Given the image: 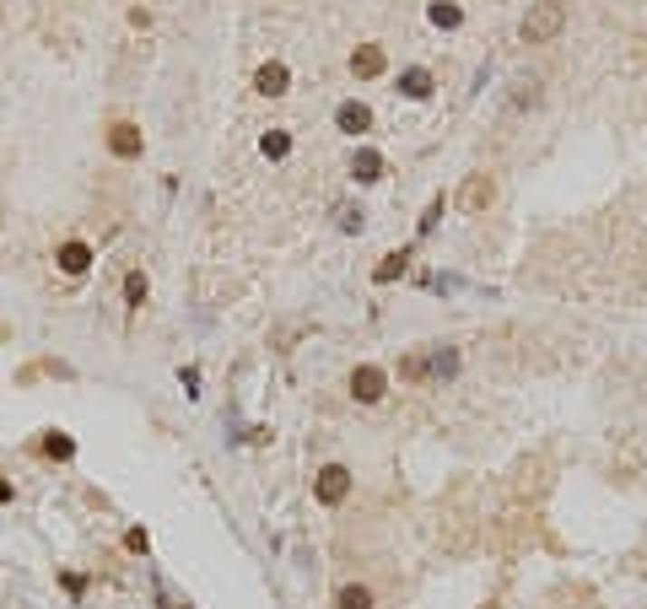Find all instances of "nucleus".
I'll use <instances>...</instances> for the list:
<instances>
[{"label": "nucleus", "instance_id": "a211bd4d", "mask_svg": "<svg viewBox=\"0 0 647 609\" xmlns=\"http://www.w3.org/2000/svg\"><path fill=\"white\" fill-rule=\"evenodd\" d=\"M38 448H43L49 459H71V453H76V442H71L65 431H43V442H38Z\"/></svg>", "mask_w": 647, "mask_h": 609}, {"label": "nucleus", "instance_id": "9b49d317", "mask_svg": "<svg viewBox=\"0 0 647 609\" xmlns=\"http://www.w3.org/2000/svg\"><path fill=\"white\" fill-rule=\"evenodd\" d=\"M60 270H65V276H71V281H76V276H87V270H92V248H87V243H76V237H71V243H65V248H60Z\"/></svg>", "mask_w": 647, "mask_h": 609}, {"label": "nucleus", "instance_id": "423d86ee", "mask_svg": "<svg viewBox=\"0 0 647 609\" xmlns=\"http://www.w3.org/2000/svg\"><path fill=\"white\" fill-rule=\"evenodd\" d=\"M383 173H389V162H383V157H378L372 146H362V151H351V179H356V184H378Z\"/></svg>", "mask_w": 647, "mask_h": 609}, {"label": "nucleus", "instance_id": "f03ea898", "mask_svg": "<svg viewBox=\"0 0 647 609\" xmlns=\"http://www.w3.org/2000/svg\"><path fill=\"white\" fill-rule=\"evenodd\" d=\"M491 200H497V179H491V173H469V179L453 189V210H464V216L491 210Z\"/></svg>", "mask_w": 647, "mask_h": 609}, {"label": "nucleus", "instance_id": "9d476101", "mask_svg": "<svg viewBox=\"0 0 647 609\" xmlns=\"http://www.w3.org/2000/svg\"><path fill=\"white\" fill-rule=\"evenodd\" d=\"M108 151L124 157V162L140 157V130H135V124H113V130H108Z\"/></svg>", "mask_w": 647, "mask_h": 609}, {"label": "nucleus", "instance_id": "4be33fe9", "mask_svg": "<svg viewBox=\"0 0 647 609\" xmlns=\"http://www.w3.org/2000/svg\"><path fill=\"white\" fill-rule=\"evenodd\" d=\"M513 102H518V108H529V102H535V76H524V82H518V98H513Z\"/></svg>", "mask_w": 647, "mask_h": 609}, {"label": "nucleus", "instance_id": "1a4fd4ad", "mask_svg": "<svg viewBox=\"0 0 647 609\" xmlns=\"http://www.w3.org/2000/svg\"><path fill=\"white\" fill-rule=\"evenodd\" d=\"M383 65H389V54H383L378 44H362V49L351 54V71H356L362 82H372V76H383Z\"/></svg>", "mask_w": 647, "mask_h": 609}, {"label": "nucleus", "instance_id": "2eb2a0df", "mask_svg": "<svg viewBox=\"0 0 647 609\" xmlns=\"http://www.w3.org/2000/svg\"><path fill=\"white\" fill-rule=\"evenodd\" d=\"M427 22L448 33V27H459V22H464V11H459L453 0H431V5H427Z\"/></svg>", "mask_w": 647, "mask_h": 609}, {"label": "nucleus", "instance_id": "5701e85b", "mask_svg": "<svg viewBox=\"0 0 647 609\" xmlns=\"http://www.w3.org/2000/svg\"><path fill=\"white\" fill-rule=\"evenodd\" d=\"M124 550H135V556H140V550H146V528H130V534H124Z\"/></svg>", "mask_w": 647, "mask_h": 609}, {"label": "nucleus", "instance_id": "39448f33", "mask_svg": "<svg viewBox=\"0 0 647 609\" xmlns=\"http://www.w3.org/2000/svg\"><path fill=\"white\" fill-rule=\"evenodd\" d=\"M286 87H292V71H286L281 60H265V65L254 71V92H259V98H281Z\"/></svg>", "mask_w": 647, "mask_h": 609}, {"label": "nucleus", "instance_id": "7ed1b4c3", "mask_svg": "<svg viewBox=\"0 0 647 609\" xmlns=\"http://www.w3.org/2000/svg\"><path fill=\"white\" fill-rule=\"evenodd\" d=\"M383 389H389L383 367H372V362H367V367H356V372H351V400H356V405H378V400H383Z\"/></svg>", "mask_w": 647, "mask_h": 609}, {"label": "nucleus", "instance_id": "aec40b11", "mask_svg": "<svg viewBox=\"0 0 647 609\" xmlns=\"http://www.w3.org/2000/svg\"><path fill=\"white\" fill-rule=\"evenodd\" d=\"M124 303H130V307L146 303V276H140V270H130V276H124Z\"/></svg>", "mask_w": 647, "mask_h": 609}, {"label": "nucleus", "instance_id": "20e7f679", "mask_svg": "<svg viewBox=\"0 0 647 609\" xmlns=\"http://www.w3.org/2000/svg\"><path fill=\"white\" fill-rule=\"evenodd\" d=\"M314 491H319L324 508H334V502H345V491H351V469L345 464H324L319 480H314Z\"/></svg>", "mask_w": 647, "mask_h": 609}, {"label": "nucleus", "instance_id": "b1692460", "mask_svg": "<svg viewBox=\"0 0 647 609\" xmlns=\"http://www.w3.org/2000/svg\"><path fill=\"white\" fill-rule=\"evenodd\" d=\"M179 383H184L189 394H200V372H195V367H184V372H179Z\"/></svg>", "mask_w": 647, "mask_h": 609}, {"label": "nucleus", "instance_id": "dca6fc26", "mask_svg": "<svg viewBox=\"0 0 647 609\" xmlns=\"http://www.w3.org/2000/svg\"><path fill=\"white\" fill-rule=\"evenodd\" d=\"M334 227H340V232H362V227H367L362 205H356V200H334Z\"/></svg>", "mask_w": 647, "mask_h": 609}, {"label": "nucleus", "instance_id": "0eeeda50", "mask_svg": "<svg viewBox=\"0 0 647 609\" xmlns=\"http://www.w3.org/2000/svg\"><path fill=\"white\" fill-rule=\"evenodd\" d=\"M427 378H431V383L459 378V351H453V345H431V351H427Z\"/></svg>", "mask_w": 647, "mask_h": 609}, {"label": "nucleus", "instance_id": "f8f14e48", "mask_svg": "<svg viewBox=\"0 0 647 609\" xmlns=\"http://www.w3.org/2000/svg\"><path fill=\"white\" fill-rule=\"evenodd\" d=\"M400 98H431V71L427 65H405V71H400Z\"/></svg>", "mask_w": 647, "mask_h": 609}, {"label": "nucleus", "instance_id": "f257e3e1", "mask_svg": "<svg viewBox=\"0 0 647 609\" xmlns=\"http://www.w3.org/2000/svg\"><path fill=\"white\" fill-rule=\"evenodd\" d=\"M561 27H566V5L561 0H539L524 11V22H518V38L539 49V44H550V38H561Z\"/></svg>", "mask_w": 647, "mask_h": 609}, {"label": "nucleus", "instance_id": "ddd939ff", "mask_svg": "<svg viewBox=\"0 0 647 609\" xmlns=\"http://www.w3.org/2000/svg\"><path fill=\"white\" fill-rule=\"evenodd\" d=\"M334 609H372V588L367 583H340L334 588Z\"/></svg>", "mask_w": 647, "mask_h": 609}, {"label": "nucleus", "instance_id": "4468645a", "mask_svg": "<svg viewBox=\"0 0 647 609\" xmlns=\"http://www.w3.org/2000/svg\"><path fill=\"white\" fill-rule=\"evenodd\" d=\"M405 265H410V248H394V254L372 270V281H378V286H389V281H400V276H405Z\"/></svg>", "mask_w": 647, "mask_h": 609}, {"label": "nucleus", "instance_id": "6e6552de", "mask_svg": "<svg viewBox=\"0 0 647 609\" xmlns=\"http://www.w3.org/2000/svg\"><path fill=\"white\" fill-rule=\"evenodd\" d=\"M334 124H340V135H367L372 130V113H367V102H340L334 108Z\"/></svg>", "mask_w": 647, "mask_h": 609}, {"label": "nucleus", "instance_id": "f3484780", "mask_svg": "<svg viewBox=\"0 0 647 609\" xmlns=\"http://www.w3.org/2000/svg\"><path fill=\"white\" fill-rule=\"evenodd\" d=\"M259 151H265L270 162H281V157L292 151V130H265V135H259Z\"/></svg>", "mask_w": 647, "mask_h": 609}, {"label": "nucleus", "instance_id": "6ab92c4d", "mask_svg": "<svg viewBox=\"0 0 647 609\" xmlns=\"http://www.w3.org/2000/svg\"><path fill=\"white\" fill-rule=\"evenodd\" d=\"M400 378H405V383H431V378H427V356H400Z\"/></svg>", "mask_w": 647, "mask_h": 609}, {"label": "nucleus", "instance_id": "412c9836", "mask_svg": "<svg viewBox=\"0 0 647 609\" xmlns=\"http://www.w3.org/2000/svg\"><path fill=\"white\" fill-rule=\"evenodd\" d=\"M442 205H448L442 195H437V200L427 205V216H421V237H431V232H437V221H442Z\"/></svg>", "mask_w": 647, "mask_h": 609}]
</instances>
